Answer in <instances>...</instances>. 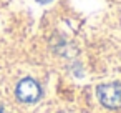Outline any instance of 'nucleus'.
Instances as JSON below:
<instances>
[{
    "mask_svg": "<svg viewBox=\"0 0 121 113\" xmlns=\"http://www.w3.org/2000/svg\"><path fill=\"white\" fill-rule=\"evenodd\" d=\"M98 98L106 108L121 106V83H103L98 86Z\"/></svg>",
    "mask_w": 121,
    "mask_h": 113,
    "instance_id": "nucleus-1",
    "label": "nucleus"
},
{
    "mask_svg": "<svg viewBox=\"0 0 121 113\" xmlns=\"http://www.w3.org/2000/svg\"><path fill=\"white\" fill-rule=\"evenodd\" d=\"M40 95H42V88H40V85H38L35 80H32V78L22 80V81L18 83V86H17V96H18L22 101H25V103L37 101V100L40 98Z\"/></svg>",
    "mask_w": 121,
    "mask_h": 113,
    "instance_id": "nucleus-2",
    "label": "nucleus"
},
{
    "mask_svg": "<svg viewBox=\"0 0 121 113\" xmlns=\"http://www.w3.org/2000/svg\"><path fill=\"white\" fill-rule=\"evenodd\" d=\"M0 113H9V111H7V110H5L4 106H0Z\"/></svg>",
    "mask_w": 121,
    "mask_h": 113,
    "instance_id": "nucleus-3",
    "label": "nucleus"
},
{
    "mask_svg": "<svg viewBox=\"0 0 121 113\" xmlns=\"http://www.w3.org/2000/svg\"><path fill=\"white\" fill-rule=\"evenodd\" d=\"M38 2H42V4H45V2H50V0H38Z\"/></svg>",
    "mask_w": 121,
    "mask_h": 113,
    "instance_id": "nucleus-4",
    "label": "nucleus"
}]
</instances>
